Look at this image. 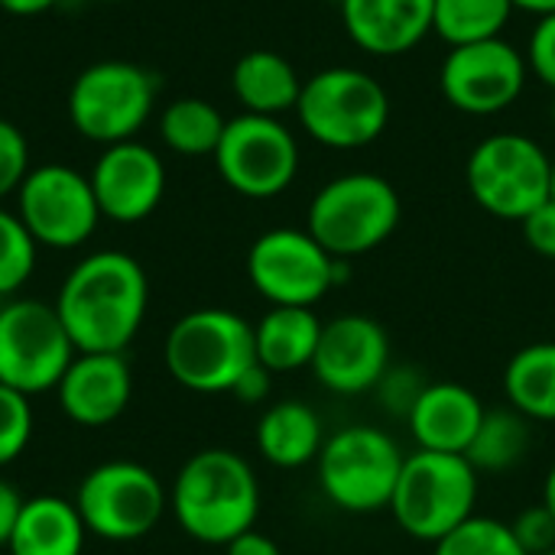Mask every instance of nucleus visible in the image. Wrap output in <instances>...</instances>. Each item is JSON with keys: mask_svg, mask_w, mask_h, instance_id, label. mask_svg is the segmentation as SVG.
<instances>
[{"mask_svg": "<svg viewBox=\"0 0 555 555\" xmlns=\"http://www.w3.org/2000/svg\"><path fill=\"white\" fill-rule=\"evenodd\" d=\"M169 507L192 540L228 546L254 530L260 514V481L244 455L231 449H202L182 465Z\"/></svg>", "mask_w": 555, "mask_h": 555, "instance_id": "f03ea898", "label": "nucleus"}, {"mask_svg": "<svg viewBox=\"0 0 555 555\" xmlns=\"http://www.w3.org/2000/svg\"><path fill=\"white\" fill-rule=\"evenodd\" d=\"M478 481L481 478L465 455L416 449L403 462L387 511L406 537L436 546L475 517Z\"/></svg>", "mask_w": 555, "mask_h": 555, "instance_id": "7ed1b4c3", "label": "nucleus"}, {"mask_svg": "<svg viewBox=\"0 0 555 555\" xmlns=\"http://www.w3.org/2000/svg\"><path fill=\"white\" fill-rule=\"evenodd\" d=\"M88 179H91L101 218H111L120 224L150 218L166 192L163 159L137 140L107 146L98 156Z\"/></svg>", "mask_w": 555, "mask_h": 555, "instance_id": "f3484780", "label": "nucleus"}, {"mask_svg": "<svg viewBox=\"0 0 555 555\" xmlns=\"http://www.w3.org/2000/svg\"><path fill=\"white\" fill-rule=\"evenodd\" d=\"M403 218L397 189L374 172H348L325 182L306 215V231L341 260L377 250Z\"/></svg>", "mask_w": 555, "mask_h": 555, "instance_id": "20e7f679", "label": "nucleus"}, {"mask_svg": "<svg viewBox=\"0 0 555 555\" xmlns=\"http://www.w3.org/2000/svg\"><path fill=\"white\" fill-rule=\"evenodd\" d=\"M485 413H488V406L465 384L429 380V387L416 400L413 413L406 416V426H410L416 449L465 455Z\"/></svg>", "mask_w": 555, "mask_h": 555, "instance_id": "aec40b11", "label": "nucleus"}, {"mask_svg": "<svg viewBox=\"0 0 555 555\" xmlns=\"http://www.w3.org/2000/svg\"><path fill=\"white\" fill-rule=\"evenodd\" d=\"M433 7L436 0H341V23L358 49L390 59L433 33Z\"/></svg>", "mask_w": 555, "mask_h": 555, "instance_id": "6ab92c4d", "label": "nucleus"}, {"mask_svg": "<svg viewBox=\"0 0 555 555\" xmlns=\"http://www.w3.org/2000/svg\"><path fill=\"white\" fill-rule=\"evenodd\" d=\"M543 555H555V546H553V550H550V553H543Z\"/></svg>", "mask_w": 555, "mask_h": 555, "instance_id": "a18cd8bd", "label": "nucleus"}, {"mask_svg": "<svg viewBox=\"0 0 555 555\" xmlns=\"http://www.w3.org/2000/svg\"><path fill=\"white\" fill-rule=\"evenodd\" d=\"M228 120L221 111L202 98H179L159 117V137L172 153L182 156H215Z\"/></svg>", "mask_w": 555, "mask_h": 555, "instance_id": "bb28decb", "label": "nucleus"}, {"mask_svg": "<svg viewBox=\"0 0 555 555\" xmlns=\"http://www.w3.org/2000/svg\"><path fill=\"white\" fill-rule=\"evenodd\" d=\"M133 377L124 351H78L55 393L62 413L88 429L114 423L130 403Z\"/></svg>", "mask_w": 555, "mask_h": 555, "instance_id": "a211bd4d", "label": "nucleus"}, {"mask_svg": "<svg viewBox=\"0 0 555 555\" xmlns=\"http://www.w3.org/2000/svg\"><path fill=\"white\" fill-rule=\"evenodd\" d=\"M146 302L143 267L130 254L101 250L65 276L55 312L75 351H124L143 325Z\"/></svg>", "mask_w": 555, "mask_h": 555, "instance_id": "f257e3e1", "label": "nucleus"}, {"mask_svg": "<svg viewBox=\"0 0 555 555\" xmlns=\"http://www.w3.org/2000/svg\"><path fill=\"white\" fill-rule=\"evenodd\" d=\"M156 81L133 62H98L85 68L68 91V117L75 130L94 143L114 146L133 140L150 120Z\"/></svg>", "mask_w": 555, "mask_h": 555, "instance_id": "9d476101", "label": "nucleus"}, {"mask_svg": "<svg viewBox=\"0 0 555 555\" xmlns=\"http://www.w3.org/2000/svg\"><path fill=\"white\" fill-rule=\"evenodd\" d=\"M101 3H120V0H101Z\"/></svg>", "mask_w": 555, "mask_h": 555, "instance_id": "c03bdc74", "label": "nucleus"}, {"mask_svg": "<svg viewBox=\"0 0 555 555\" xmlns=\"http://www.w3.org/2000/svg\"><path fill=\"white\" fill-rule=\"evenodd\" d=\"M533 75L555 91V13L540 16L533 36H530V55H527Z\"/></svg>", "mask_w": 555, "mask_h": 555, "instance_id": "f704fd0d", "label": "nucleus"}, {"mask_svg": "<svg viewBox=\"0 0 555 555\" xmlns=\"http://www.w3.org/2000/svg\"><path fill=\"white\" fill-rule=\"evenodd\" d=\"M221 179L244 198H273L286 192L299 172V146L276 117L241 114L228 120L215 150Z\"/></svg>", "mask_w": 555, "mask_h": 555, "instance_id": "ddd939ff", "label": "nucleus"}, {"mask_svg": "<svg viewBox=\"0 0 555 555\" xmlns=\"http://www.w3.org/2000/svg\"><path fill=\"white\" fill-rule=\"evenodd\" d=\"M553 159L524 133H494L481 140L465 166L472 198L494 218L524 221L550 202Z\"/></svg>", "mask_w": 555, "mask_h": 555, "instance_id": "1a4fd4ad", "label": "nucleus"}, {"mask_svg": "<svg viewBox=\"0 0 555 555\" xmlns=\"http://www.w3.org/2000/svg\"><path fill=\"white\" fill-rule=\"evenodd\" d=\"M296 114L315 143L332 150H358L384 133L390 120V98L374 75L338 65L302 81Z\"/></svg>", "mask_w": 555, "mask_h": 555, "instance_id": "0eeeda50", "label": "nucleus"}, {"mask_svg": "<svg viewBox=\"0 0 555 555\" xmlns=\"http://www.w3.org/2000/svg\"><path fill=\"white\" fill-rule=\"evenodd\" d=\"M550 514L555 517V462L550 465V472H546V481H543V501H540Z\"/></svg>", "mask_w": 555, "mask_h": 555, "instance_id": "79ce46f5", "label": "nucleus"}, {"mask_svg": "<svg viewBox=\"0 0 555 555\" xmlns=\"http://www.w3.org/2000/svg\"><path fill=\"white\" fill-rule=\"evenodd\" d=\"M59 0H0V7L13 16H36V13H46L52 10Z\"/></svg>", "mask_w": 555, "mask_h": 555, "instance_id": "ea45409f", "label": "nucleus"}, {"mask_svg": "<svg viewBox=\"0 0 555 555\" xmlns=\"http://www.w3.org/2000/svg\"><path fill=\"white\" fill-rule=\"evenodd\" d=\"M166 504L169 498L159 478L137 462H104L91 468L75 498L85 530L111 543L153 533Z\"/></svg>", "mask_w": 555, "mask_h": 555, "instance_id": "9b49d317", "label": "nucleus"}, {"mask_svg": "<svg viewBox=\"0 0 555 555\" xmlns=\"http://www.w3.org/2000/svg\"><path fill=\"white\" fill-rule=\"evenodd\" d=\"M85 537L88 530L75 501L42 494L23 501L7 550L10 555H81Z\"/></svg>", "mask_w": 555, "mask_h": 555, "instance_id": "412c9836", "label": "nucleus"}, {"mask_svg": "<svg viewBox=\"0 0 555 555\" xmlns=\"http://www.w3.org/2000/svg\"><path fill=\"white\" fill-rule=\"evenodd\" d=\"M524 241L530 244L533 254L546 257V260H555V202H543L537 211H530L524 221Z\"/></svg>", "mask_w": 555, "mask_h": 555, "instance_id": "c9c22d12", "label": "nucleus"}, {"mask_svg": "<svg viewBox=\"0 0 555 555\" xmlns=\"http://www.w3.org/2000/svg\"><path fill=\"white\" fill-rule=\"evenodd\" d=\"M533 449V423L514 406H494L485 413L465 459L478 475L514 472Z\"/></svg>", "mask_w": 555, "mask_h": 555, "instance_id": "a878e982", "label": "nucleus"}, {"mask_svg": "<svg viewBox=\"0 0 555 555\" xmlns=\"http://www.w3.org/2000/svg\"><path fill=\"white\" fill-rule=\"evenodd\" d=\"M33 436V406L29 397L0 384V468L16 462Z\"/></svg>", "mask_w": 555, "mask_h": 555, "instance_id": "7c9ffc66", "label": "nucleus"}, {"mask_svg": "<svg viewBox=\"0 0 555 555\" xmlns=\"http://www.w3.org/2000/svg\"><path fill=\"white\" fill-rule=\"evenodd\" d=\"M511 530H514L517 543L527 550V555H543L555 546V517L543 504L520 511V517L511 524Z\"/></svg>", "mask_w": 555, "mask_h": 555, "instance_id": "72a5a7b5", "label": "nucleus"}, {"mask_svg": "<svg viewBox=\"0 0 555 555\" xmlns=\"http://www.w3.org/2000/svg\"><path fill=\"white\" fill-rule=\"evenodd\" d=\"M166 371L195 393H231L241 374L257 364L254 325L231 309H195L166 335Z\"/></svg>", "mask_w": 555, "mask_h": 555, "instance_id": "39448f33", "label": "nucleus"}, {"mask_svg": "<svg viewBox=\"0 0 555 555\" xmlns=\"http://www.w3.org/2000/svg\"><path fill=\"white\" fill-rule=\"evenodd\" d=\"M75 345L55 312L39 299L0 306V384L26 397L55 390L75 358Z\"/></svg>", "mask_w": 555, "mask_h": 555, "instance_id": "f8f14e48", "label": "nucleus"}, {"mask_svg": "<svg viewBox=\"0 0 555 555\" xmlns=\"http://www.w3.org/2000/svg\"><path fill=\"white\" fill-rule=\"evenodd\" d=\"M322 416L299 400H280L263 410L257 423V452L276 468L312 465L325 446Z\"/></svg>", "mask_w": 555, "mask_h": 555, "instance_id": "5701e85b", "label": "nucleus"}, {"mask_svg": "<svg viewBox=\"0 0 555 555\" xmlns=\"http://www.w3.org/2000/svg\"><path fill=\"white\" fill-rule=\"evenodd\" d=\"M553 120H555V98H553Z\"/></svg>", "mask_w": 555, "mask_h": 555, "instance_id": "49530a36", "label": "nucleus"}, {"mask_svg": "<svg viewBox=\"0 0 555 555\" xmlns=\"http://www.w3.org/2000/svg\"><path fill=\"white\" fill-rule=\"evenodd\" d=\"M426 387H429V380L416 364H390L387 374L377 380L374 393H377V403L387 416L406 420Z\"/></svg>", "mask_w": 555, "mask_h": 555, "instance_id": "2f4dec72", "label": "nucleus"}, {"mask_svg": "<svg viewBox=\"0 0 555 555\" xmlns=\"http://www.w3.org/2000/svg\"><path fill=\"white\" fill-rule=\"evenodd\" d=\"M20 507H23V498L16 494L13 485H7L0 478V546H7V540L13 533V524L20 517Z\"/></svg>", "mask_w": 555, "mask_h": 555, "instance_id": "58836bf2", "label": "nucleus"}, {"mask_svg": "<svg viewBox=\"0 0 555 555\" xmlns=\"http://www.w3.org/2000/svg\"><path fill=\"white\" fill-rule=\"evenodd\" d=\"M270 390H273V374L257 361V364H250V367L241 374V380L231 387V397H237L241 403L254 406V403H263V400L270 397Z\"/></svg>", "mask_w": 555, "mask_h": 555, "instance_id": "e433bc0d", "label": "nucleus"}, {"mask_svg": "<svg viewBox=\"0 0 555 555\" xmlns=\"http://www.w3.org/2000/svg\"><path fill=\"white\" fill-rule=\"evenodd\" d=\"M16 215L33 241L55 250H72L85 244L101 221L91 179L62 163L29 169L23 185L16 189Z\"/></svg>", "mask_w": 555, "mask_h": 555, "instance_id": "4468645a", "label": "nucleus"}, {"mask_svg": "<svg viewBox=\"0 0 555 555\" xmlns=\"http://www.w3.org/2000/svg\"><path fill=\"white\" fill-rule=\"evenodd\" d=\"M247 276L270 306L315 309L335 286L351 280V260L332 257L309 231L273 228L250 244Z\"/></svg>", "mask_w": 555, "mask_h": 555, "instance_id": "6e6552de", "label": "nucleus"}, {"mask_svg": "<svg viewBox=\"0 0 555 555\" xmlns=\"http://www.w3.org/2000/svg\"><path fill=\"white\" fill-rule=\"evenodd\" d=\"M433 555H527V550L517 543L511 524L475 514L459 530L442 537L433 546Z\"/></svg>", "mask_w": 555, "mask_h": 555, "instance_id": "c85d7f7f", "label": "nucleus"}, {"mask_svg": "<svg viewBox=\"0 0 555 555\" xmlns=\"http://www.w3.org/2000/svg\"><path fill=\"white\" fill-rule=\"evenodd\" d=\"M550 198L555 202V159H553V172H550Z\"/></svg>", "mask_w": 555, "mask_h": 555, "instance_id": "37998d69", "label": "nucleus"}, {"mask_svg": "<svg viewBox=\"0 0 555 555\" xmlns=\"http://www.w3.org/2000/svg\"><path fill=\"white\" fill-rule=\"evenodd\" d=\"M504 393L530 423H555V341L527 345L507 361Z\"/></svg>", "mask_w": 555, "mask_h": 555, "instance_id": "393cba45", "label": "nucleus"}, {"mask_svg": "<svg viewBox=\"0 0 555 555\" xmlns=\"http://www.w3.org/2000/svg\"><path fill=\"white\" fill-rule=\"evenodd\" d=\"M406 452L377 426L354 423L332 433L315 459L319 488L345 514H380L390 507Z\"/></svg>", "mask_w": 555, "mask_h": 555, "instance_id": "423d86ee", "label": "nucleus"}, {"mask_svg": "<svg viewBox=\"0 0 555 555\" xmlns=\"http://www.w3.org/2000/svg\"><path fill=\"white\" fill-rule=\"evenodd\" d=\"M224 550H228V555H283V550L276 546V540H270V537L260 533V530L241 533V537L231 540Z\"/></svg>", "mask_w": 555, "mask_h": 555, "instance_id": "4c0bfd02", "label": "nucleus"}, {"mask_svg": "<svg viewBox=\"0 0 555 555\" xmlns=\"http://www.w3.org/2000/svg\"><path fill=\"white\" fill-rule=\"evenodd\" d=\"M29 172V146L16 124L0 120V198L16 192Z\"/></svg>", "mask_w": 555, "mask_h": 555, "instance_id": "473e14b6", "label": "nucleus"}, {"mask_svg": "<svg viewBox=\"0 0 555 555\" xmlns=\"http://www.w3.org/2000/svg\"><path fill=\"white\" fill-rule=\"evenodd\" d=\"M322 325L325 322L315 315V309L270 306V312L254 325L257 361L270 374H293V371L312 367Z\"/></svg>", "mask_w": 555, "mask_h": 555, "instance_id": "4be33fe9", "label": "nucleus"}, {"mask_svg": "<svg viewBox=\"0 0 555 555\" xmlns=\"http://www.w3.org/2000/svg\"><path fill=\"white\" fill-rule=\"evenodd\" d=\"M514 10V0H436L433 33H439L449 46L498 39Z\"/></svg>", "mask_w": 555, "mask_h": 555, "instance_id": "cd10ccee", "label": "nucleus"}, {"mask_svg": "<svg viewBox=\"0 0 555 555\" xmlns=\"http://www.w3.org/2000/svg\"><path fill=\"white\" fill-rule=\"evenodd\" d=\"M390 338L371 315L348 312L322 325V338L312 358V377L338 397L371 393L390 367Z\"/></svg>", "mask_w": 555, "mask_h": 555, "instance_id": "dca6fc26", "label": "nucleus"}, {"mask_svg": "<svg viewBox=\"0 0 555 555\" xmlns=\"http://www.w3.org/2000/svg\"><path fill=\"white\" fill-rule=\"evenodd\" d=\"M231 88L237 101L247 107V114L276 117L283 111H293L302 91V81L296 68L270 49H254L237 59L231 72Z\"/></svg>", "mask_w": 555, "mask_h": 555, "instance_id": "b1692460", "label": "nucleus"}, {"mask_svg": "<svg viewBox=\"0 0 555 555\" xmlns=\"http://www.w3.org/2000/svg\"><path fill=\"white\" fill-rule=\"evenodd\" d=\"M527 85V59L507 39H485L468 46H452L439 68L442 98L475 117H491L507 111Z\"/></svg>", "mask_w": 555, "mask_h": 555, "instance_id": "2eb2a0df", "label": "nucleus"}, {"mask_svg": "<svg viewBox=\"0 0 555 555\" xmlns=\"http://www.w3.org/2000/svg\"><path fill=\"white\" fill-rule=\"evenodd\" d=\"M36 241L20 215L0 208V299L16 293L36 267Z\"/></svg>", "mask_w": 555, "mask_h": 555, "instance_id": "c756f323", "label": "nucleus"}, {"mask_svg": "<svg viewBox=\"0 0 555 555\" xmlns=\"http://www.w3.org/2000/svg\"><path fill=\"white\" fill-rule=\"evenodd\" d=\"M517 10H527V13H537V16H546L555 13V0H514Z\"/></svg>", "mask_w": 555, "mask_h": 555, "instance_id": "a19ab883", "label": "nucleus"}]
</instances>
